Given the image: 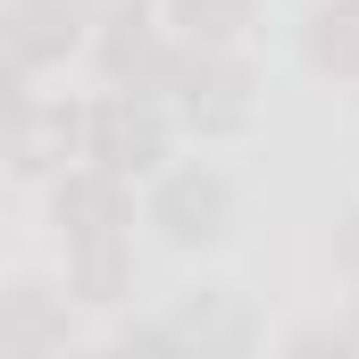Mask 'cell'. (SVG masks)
Wrapping results in <instances>:
<instances>
[{
    "label": "cell",
    "instance_id": "obj_1",
    "mask_svg": "<svg viewBox=\"0 0 359 359\" xmlns=\"http://www.w3.org/2000/svg\"><path fill=\"white\" fill-rule=\"evenodd\" d=\"M92 67H100V84L176 109L184 67H192V42H184L168 17H151V0H134V8H117V17L92 25Z\"/></svg>",
    "mask_w": 359,
    "mask_h": 359
},
{
    "label": "cell",
    "instance_id": "obj_2",
    "mask_svg": "<svg viewBox=\"0 0 359 359\" xmlns=\"http://www.w3.org/2000/svg\"><path fill=\"white\" fill-rule=\"evenodd\" d=\"M176 109L168 100H142V92H117L100 84L92 92V117H84V159L117 168V176H159L168 151H176Z\"/></svg>",
    "mask_w": 359,
    "mask_h": 359
},
{
    "label": "cell",
    "instance_id": "obj_3",
    "mask_svg": "<svg viewBox=\"0 0 359 359\" xmlns=\"http://www.w3.org/2000/svg\"><path fill=\"white\" fill-rule=\"evenodd\" d=\"M142 226H159V243H176V251H209V243H226V226H234V184L217 176L209 159H168V168L151 176Z\"/></svg>",
    "mask_w": 359,
    "mask_h": 359
},
{
    "label": "cell",
    "instance_id": "obj_4",
    "mask_svg": "<svg viewBox=\"0 0 359 359\" xmlns=\"http://www.w3.org/2000/svg\"><path fill=\"white\" fill-rule=\"evenodd\" d=\"M251 109H259V67L243 59V42H192V67H184V92H176L184 134H201V142L243 134Z\"/></svg>",
    "mask_w": 359,
    "mask_h": 359
},
{
    "label": "cell",
    "instance_id": "obj_5",
    "mask_svg": "<svg viewBox=\"0 0 359 359\" xmlns=\"http://www.w3.org/2000/svg\"><path fill=\"white\" fill-rule=\"evenodd\" d=\"M50 217H59V243H84V234H126L134 226V176L100 168V159H67L50 176Z\"/></svg>",
    "mask_w": 359,
    "mask_h": 359
},
{
    "label": "cell",
    "instance_id": "obj_6",
    "mask_svg": "<svg viewBox=\"0 0 359 359\" xmlns=\"http://www.w3.org/2000/svg\"><path fill=\"white\" fill-rule=\"evenodd\" d=\"M76 343V292L8 284L0 292V359H59Z\"/></svg>",
    "mask_w": 359,
    "mask_h": 359
},
{
    "label": "cell",
    "instance_id": "obj_7",
    "mask_svg": "<svg viewBox=\"0 0 359 359\" xmlns=\"http://www.w3.org/2000/svg\"><path fill=\"white\" fill-rule=\"evenodd\" d=\"M176 326H184V343H192V359H251L259 351V318L234 292H192V301H176Z\"/></svg>",
    "mask_w": 359,
    "mask_h": 359
},
{
    "label": "cell",
    "instance_id": "obj_8",
    "mask_svg": "<svg viewBox=\"0 0 359 359\" xmlns=\"http://www.w3.org/2000/svg\"><path fill=\"white\" fill-rule=\"evenodd\" d=\"M67 292H76V309H117V301L134 292V243H126V234H84V243H67Z\"/></svg>",
    "mask_w": 359,
    "mask_h": 359
},
{
    "label": "cell",
    "instance_id": "obj_9",
    "mask_svg": "<svg viewBox=\"0 0 359 359\" xmlns=\"http://www.w3.org/2000/svg\"><path fill=\"white\" fill-rule=\"evenodd\" d=\"M301 59L334 84H359V0H318L301 17Z\"/></svg>",
    "mask_w": 359,
    "mask_h": 359
},
{
    "label": "cell",
    "instance_id": "obj_10",
    "mask_svg": "<svg viewBox=\"0 0 359 359\" xmlns=\"http://www.w3.org/2000/svg\"><path fill=\"white\" fill-rule=\"evenodd\" d=\"M184 42H243L259 25V0H159Z\"/></svg>",
    "mask_w": 359,
    "mask_h": 359
},
{
    "label": "cell",
    "instance_id": "obj_11",
    "mask_svg": "<svg viewBox=\"0 0 359 359\" xmlns=\"http://www.w3.org/2000/svg\"><path fill=\"white\" fill-rule=\"evenodd\" d=\"M109 351L117 359H192V343H184L176 309H168V318H126V326L109 334Z\"/></svg>",
    "mask_w": 359,
    "mask_h": 359
},
{
    "label": "cell",
    "instance_id": "obj_12",
    "mask_svg": "<svg viewBox=\"0 0 359 359\" xmlns=\"http://www.w3.org/2000/svg\"><path fill=\"white\" fill-rule=\"evenodd\" d=\"M284 351H292V359H351V351H359V334L343 326V318H334V326H301Z\"/></svg>",
    "mask_w": 359,
    "mask_h": 359
},
{
    "label": "cell",
    "instance_id": "obj_13",
    "mask_svg": "<svg viewBox=\"0 0 359 359\" xmlns=\"http://www.w3.org/2000/svg\"><path fill=\"white\" fill-rule=\"evenodd\" d=\"M334 268L359 276V209H343V226H334Z\"/></svg>",
    "mask_w": 359,
    "mask_h": 359
},
{
    "label": "cell",
    "instance_id": "obj_14",
    "mask_svg": "<svg viewBox=\"0 0 359 359\" xmlns=\"http://www.w3.org/2000/svg\"><path fill=\"white\" fill-rule=\"evenodd\" d=\"M92 8V25H100V17H117V8H134V0H84Z\"/></svg>",
    "mask_w": 359,
    "mask_h": 359
},
{
    "label": "cell",
    "instance_id": "obj_15",
    "mask_svg": "<svg viewBox=\"0 0 359 359\" xmlns=\"http://www.w3.org/2000/svg\"><path fill=\"white\" fill-rule=\"evenodd\" d=\"M343 326L359 334V276H351V301H343Z\"/></svg>",
    "mask_w": 359,
    "mask_h": 359
}]
</instances>
